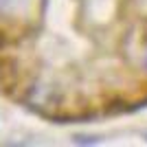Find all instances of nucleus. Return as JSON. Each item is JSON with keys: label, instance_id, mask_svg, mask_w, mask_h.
Listing matches in <instances>:
<instances>
[{"label": "nucleus", "instance_id": "f257e3e1", "mask_svg": "<svg viewBox=\"0 0 147 147\" xmlns=\"http://www.w3.org/2000/svg\"><path fill=\"white\" fill-rule=\"evenodd\" d=\"M9 5V0H0V9H2V7H7Z\"/></svg>", "mask_w": 147, "mask_h": 147}, {"label": "nucleus", "instance_id": "f03ea898", "mask_svg": "<svg viewBox=\"0 0 147 147\" xmlns=\"http://www.w3.org/2000/svg\"><path fill=\"white\" fill-rule=\"evenodd\" d=\"M145 66H147V53H145Z\"/></svg>", "mask_w": 147, "mask_h": 147}]
</instances>
